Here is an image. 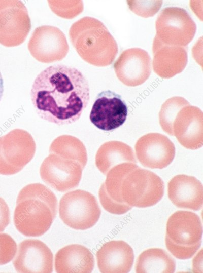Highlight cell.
<instances>
[{"label": "cell", "instance_id": "6da1fadb", "mask_svg": "<svg viewBox=\"0 0 203 273\" xmlns=\"http://www.w3.org/2000/svg\"><path fill=\"white\" fill-rule=\"evenodd\" d=\"M30 94L40 118L62 126L80 119L90 100V87L86 77L77 68L57 64L37 75Z\"/></svg>", "mask_w": 203, "mask_h": 273}, {"label": "cell", "instance_id": "7a4b0ae2", "mask_svg": "<svg viewBox=\"0 0 203 273\" xmlns=\"http://www.w3.org/2000/svg\"><path fill=\"white\" fill-rule=\"evenodd\" d=\"M57 212L54 193L40 183H32L19 192L14 213V223L26 237H39L50 228Z\"/></svg>", "mask_w": 203, "mask_h": 273}, {"label": "cell", "instance_id": "3957f363", "mask_svg": "<svg viewBox=\"0 0 203 273\" xmlns=\"http://www.w3.org/2000/svg\"><path fill=\"white\" fill-rule=\"evenodd\" d=\"M69 37L82 59L95 66L111 65L118 52L117 43L107 27L93 17L86 16L74 22Z\"/></svg>", "mask_w": 203, "mask_h": 273}, {"label": "cell", "instance_id": "277c9868", "mask_svg": "<svg viewBox=\"0 0 203 273\" xmlns=\"http://www.w3.org/2000/svg\"><path fill=\"white\" fill-rule=\"evenodd\" d=\"M164 192V184L154 172L139 166L123 178L120 193L124 203L131 207L146 208L156 204Z\"/></svg>", "mask_w": 203, "mask_h": 273}, {"label": "cell", "instance_id": "5b68a950", "mask_svg": "<svg viewBox=\"0 0 203 273\" xmlns=\"http://www.w3.org/2000/svg\"><path fill=\"white\" fill-rule=\"evenodd\" d=\"M101 210L95 196L80 189L71 191L61 198L59 204L60 219L69 227L86 230L99 220Z\"/></svg>", "mask_w": 203, "mask_h": 273}, {"label": "cell", "instance_id": "8992f818", "mask_svg": "<svg viewBox=\"0 0 203 273\" xmlns=\"http://www.w3.org/2000/svg\"><path fill=\"white\" fill-rule=\"evenodd\" d=\"M155 38L164 45L186 47L193 38L195 23L188 12L177 7L161 10L156 21Z\"/></svg>", "mask_w": 203, "mask_h": 273}, {"label": "cell", "instance_id": "52a82bcc", "mask_svg": "<svg viewBox=\"0 0 203 273\" xmlns=\"http://www.w3.org/2000/svg\"><path fill=\"white\" fill-rule=\"evenodd\" d=\"M31 29L28 11L20 1H0V44L18 46L24 42Z\"/></svg>", "mask_w": 203, "mask_h": 273}, {"label": "cell", "instance_id": "ba28073f", "mask_svg": "<svg viewBox=\"0 0 203 273\" xmlns=\"http://www.w3.org/2000/svg\"><path fill=\"white\" fill-rule=\"evenodd\" d=\"M28 49L37 61L49 63L64 58L69 52V46L61 30L55 26L43 25L33 31Z\"/></svg>", "mask_w": 203, "mask_h": 273}, {"label": "cell", "instance_id": "9c48e42d", "mask_svg": "<svg viewBox=\"0 0 203 273\" xmlns=\"http://www.w3.org/2000/svg\"><path fill=\"white\" fill-rule=\"evenodd\" d=\"M127 114V105L121 96L108 90L96 96L89 119L98 129L111 131L124 123Z\"/></svg>", "mask_w": 203, "mask_h": 273}, {"label": "cell", "instance_id": "30bf717a", "mask_svg": "<svg viewBox=\"0 0 203 273\" xmlns=\"http://www.w3.org/2000/svg\"><path fill=\"white\" fill-rule=\"evenodd\" d=\"M137 158L144 167L162 169L168 166L175 155L174 143L166 136L150 133L141 137L136 142Z\"/></svg>", "mask_w": 203, "mask_h": 273}, {"label": "cell", "instance_id": "8fae6325", "mask_svg": "<svg viewBox=\"0 0 203 273\" xmlns=\"http://www.w3.org/2000/svg\"><path fill=\"white\" fill-rule=\"evenodd\" d=\"M83 169L77 161L50 155L41 166L40 175L46 184L65 192L78 186Z\"/></svg>", "mask_w": 203, "mask_h": 273}, {"label": "cell", "instance_id": "7c38bea8", "mask_svg": "<svg viewBox=\"0 0 203 273\" xmlns=\"http://www.w3.org/2000/svg\"><path fill=\"white\" fill-rule=\"evenodd\" d=\"M117 77L124 85L136 87L143 84L151 73V57L140 48L124 50L114 63Z\"/></svg>", "mask_w": 203, "mask_h": 273}, {"label": "cell", "instance_id": "4fadbf2b", "mask_svg": "<svg viewBox=\"0 0 203 273\" xmlns=\"http://www.w3.org/2000/svg\"><path fill=\"white\" fill-rule=\"evenodd\" d=\"M53 258L51 250L43 242L27 239L19 244L13 264L18 272L51 273L53 272Z\"/></svg>", "mask_w": 203, "mask_h": 273}, {"label": "cell", "instance_id": "5bb4252c", "mask_svg": "<svg viewBox=\"0 0 203 273\" xmlns=\"http://www.w3.org/2000/svg\"><path fill=\"white\" fill-rule=\"evenodd\" d=\"M174 136L181 145L195 150L203 145V114L198 107L190 104L177 113L173 126Z\"/></svg>", "mask_w": 203, "mask_h": 273}, {"label": "cell", "instance_id": "9a60e30c", "mask_svg": "<svg viewBox=\"0 0 203 273\" xmlns=\"http://www.w3.org/2000/svg\"><path fill=\"white\" fill-rule=\"evenodd\" d=\"M202 226L199 216L188 211H177L168 218L165 238L180 246H191L201 242Z\"/></svg>", "mask_w": 203, "mask_h": 273}, {"label": "cell", "instance_id": "2e32d148", "mask_svg": "<svg viewBox=\"0 0 203 273\" xmlns=\"http://www.w3.org/2000/svg\"><path fill=\"white\" fill-rule=\"evenodd\" d=\"M167 193L169 199L178 208L198 211L202 207V184L194 176H175L168 183Z\"/></svg>", "mask_w": 203, "mask_h": 273}, {"label": "cell", "instance_id": "e0dca14e", "mask_svg": "<svg viewBox=\"0 0 203 273\" xmlns=\"http://www.w3.org/2000/svg\"><path fill=\"white\" fill-rule=\"evenodd\" d=\"M97 263L102 273H127L132 268L134 253L125 241L112 240L102 245L96 252Z\"/></svg>", "mask_w": 203, "mask_h": 273}, {"label": "cell", "instance_id": "ac0fdd59", "mask_svg": "<svg viewBox=\"0 0 203 273\" xmlns=\"http://www.w3.org/2000/svg\"><path fill=\"white\" fill-rule=\"evenodd\" d=\"M54 263L58 273H90L94 267V258L87 248L74 244L62 248L56 253Z\"/></svg>", "mask_w": 203, "mask_h": 273}, {"label": "cell", "instance_id": "d6986e66", "mask_svg": "<svg viewBox=\"0 0 203 273\" xmlns=\"http://www.w3.org/2000/svg\"><path fill=\"white\" fill-rule=\"evenodd\" d=\"M125 162L137 164V160L132 148L119 141L105 142L99 147L95 155L96 166L104 175L113 167Z\"/></svg>", "mask_w": 203, "mask_h": 273}, {"label": "cell", "instance_id": "ffe728a7", "mask_svg": "<svg viewBox=\"0 0 203 273\" xmlns=\"http://www.w3.org/2000/svg\"><path fill=\"white\" fill-rule=\"evenodd\" d=\"M14 130L0 137V174L12 175L21 171L32 159L34 153L18 151Z\"/></svg>", "mask_w": 203, "mask_h": 273}, {"label": "cell", "instance_id": "44dd1931", "mask_svg": "<svg viewBox=\"0 0 203 273\" xmlns=\"http://www.w3.org/2000/svg\"><path fill=\"white\" fill-rule=\"evenodd\" d=\"M152 50L153 63L162 60V63L159 65L162 64V68L166 69L164 78L172 77L184 69L185 66L179 63L186 65L187 60L179 59H187V53L180 55L179 54L187 52L186 47L167 46L154 37Z\"/></svg>", "mask_w": 203, "mask_h": 273}, {"label": "cell", "instance_id": "7402d4cb", "mask_svg": "<svg viewBox=\"0 0 203 273\" xmlns=\"http://www.w3.org/2000/svg\"><path fill=\"white\" fill-rule=\"evenodd\" d=\"M176 269L174 259L163 249L153 248L141 253L136 263L137 273H173Z\"/></svg>", "mask_w": 203, "mask_h": 273}, {"label": "cell", "instance_id": "603a6c76", "mask_svg": "<svg viewBox=\"0 0 203 273\" xmlns=\"http://www.w3.org/2000/svg\"><path fill=\"white\" fill-rule=\"evenodd\" d=\"M138 166L133 163L125 162L117 165L109 171L103 184L107 194L111 199L118 203H124L120 193L122 180L129 171Z\"/></svg>", "mask_w": 203, "mask_h": 273}, {"label": "cell", "instance_id": "cb8c5ba5", "mask_svg": "<svg viewBox=\"0 0 203 273\" xmlns=\"http://www.w3.org/2000/svg\"><path fill=\"white\" fill-rule=\"evenodd\" d=\"M189 104L185 99L179 96L171 97L164 102L159 113V120L165 132L174 136L173 126L175 118L181 109Z\"/></svg>", "mask_w": 203, "mask_h": 273}, {"label": "cell", "instance_id": "d4e9b609", "mask_svg": "<svg viewBox=\"0 0 203 273\" xmlns=\"http://www.w3.org/2000/svg\"><path fill=\"white\" fill-rule=\"evenodd\" d=\"M98 196L103 207L110 213L121 215L126 213L132 209V207L126 204L119 203L111 199L107 194L103 183L99 189Z\"/></svg>", "mask_w": 203, "mask_h": 273}, {"label": "cell", "instance_id": "484cf974", "mask_svg": "<svg viewBox=\"0 0 203 273\" xmlns=\"http://www.w3.org/2000/svg\"><path fill=\"white\" fill-rule=\"evenodd\" d=\"M17 251V245L14 239L7 233H0V265L10 262Z\"/></svg>", "mask_w": 203, "mask_h": 273}, {"label": "cell", "instance_id": "4316f807", "mask_svg": "<svg viewBox=\"0 0 203 273\" xmlns=\"http://www.w3.org/2000/svg\"><path fill=\"white\" fill-rule=\"evenodd\" d=\"M165 245L167 250L176 258L179 259L191 258L199 250L201 242L191 246H184L177 245L167 238H165Z\"/></svg>", "mask_w": 203, "mask_h": 273}, {"label": "cell", "instance_id": "83f0119b", "mask_svg": "<svg viewBox=\"0 0 203 273\" xmlns=\"http://www.w3.org/2000/svg\"><path fill=\"white\" fill-rule=\"evenodd\" d=\"M10 221L9 208L5 200L0 197V232L3 231Z\"/></svg>", "mask_w": 203, "mask_h": 273}, {"label": "cell", "instance_id": "f1b7e54d", "mask_svg": "<svg viewBox=\"0 0 203 273\" xmlns=\"http://www.w3.org/2000/svg\"><path fill=\"white\" fill-rule=\"evenodd\" d=\"M202 250L201 249L200 252L198 253L197 255L193 260L192 270L193 272H202Z\"/></svg>", "mask_w": 203, "mask_h": 273}, {"label": "cell", "instance_id": "f546056e", "mask_svg": "<svg viewBox=\"0 0 203 273\" xmlns=\"http://www.w3.org/2000/svg\"><path fill=\"white\" fill-rule=\"evenodd\" d=\"M4 91V80L0 71V102Z\"/></svg>", "mask_w": 203, "mask_h": 273}]
</instances>
